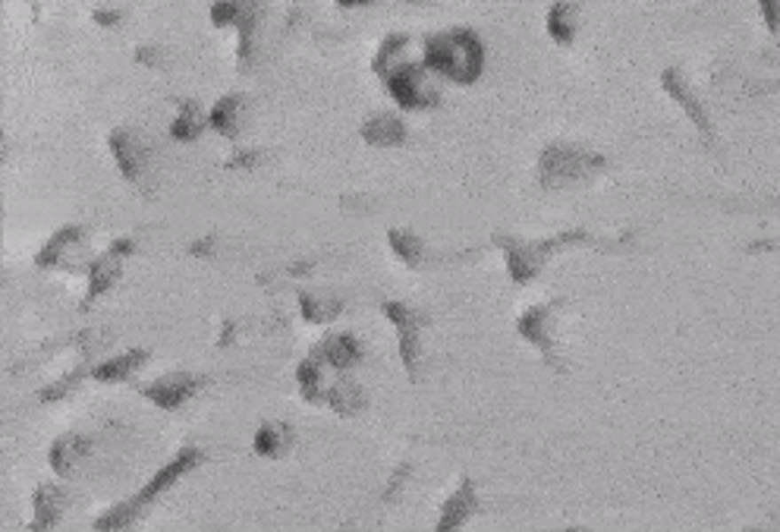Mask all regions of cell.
Here are the masks:
<instances>
[{
  "mask_svg": "<svg viewBox=\"0 0 780 532\" xmlns=\"http://www.w3.org/2000/svg\"><path fill=\"white\" fill-rule=\"evenodd\" d=\"M148 397H152L154 403H161V407H180L183 401H186L189 394H193V381L189 378H180L177 381V375H170V381H161V385L148 387L146 391Z\"/></svg>",
  "mask_w": 780,
  "mask_h": 532,
  "instance_id": "obj_6",
  "label": "cell"
},
{
  "mask_svg": "<svg viewBox=\"0 0 780 532\" xmlns=\"http://www.w3.org/2000/svg\"><path fill=\"white\" fill-rule=\"evenodd\" d=\"M256 450L264 457H277L280 454V441H277V425H264L256 438Z\"/></svg>",
  "mask_w": 780,
  "mask_h": 532,
  "instance_id": "obj_9",
  "label": "cell"
},
{
  "mask_svg": "<svg viewBox=\"0 0 780 532\" xmlns=\"http://www.w3.org/2000/svg\"><path fill=\"white\" fill-rule=\"evenodd\" d=\"M429 63L450 79H476L482 69V44L469 32H450L437 35L429 42Z\"/></svg>",
  "mask_w": 780,
  "mask_h": 532,
  "instance_id": "obj_1",
  "label": "cell"
},
{
  "mask_svg": "<svg viewBox=\"0 0 780 532\" xmlns=\"http://www.w3.org/2000/svg\"><path fill=\"white\" fill-rule=\"evenodd\" d=\"M554 312H557V306H535V309H529L523 318H519V334H523L529 344H535L541 353H545L548 360L557 366V340L551 337L554 334Z\"/></svg>",
  "mask_w": 780,
  "mask_h": 532,
  "instance_id": "obj_2",
  "label": "cell"
},
{
  "mask_svg": "<svg viewBox=\"0 0 780 532\" xmlns=\"http://www.w3.org/2000/svg\"><path fill=\"white\" fill-rule=\"evenodd\" d=\"M195 454H199V450H183V454L177 457V460H173L170 466H164V470H161L158 476H154L152 482H148V488L142 491V498H152V495H158V491H164V488H167V485H170V482H177V479H180L183 472L189 470V466H195V464H199V457H195Z\"/></svg>",
  "mask_w": 780,
  "mask_h": 532,
  "instance_id": "obj_5",
  "label": "cell"
},
{
  "mask_svg": "<svg viewBox=\"0 0 780 532\" xmlns=\"http://www.w3.org/2000/svg\"><path fill=\"white\" fill-rule=\"evenodd\" d=\"M476 513V485L466 479L460 488H456V495H450V501L444 504V517H441V529H450V526H463L466 520Z\"/></svg>",
  "mask_w": 780,
  "mask_h": 532,
  "instance_id": "obj_4",
  "label": "cell"
},
{
  "mask_svg": "<svg viewBox=\"0 0 780 532\" xmlns=\"http://www.w3.org/2000/svg\"><path fill=\"white\" fill-rule=\"evenodd\" d=\"M136 362H142V353H132V356H120V360L107 362V366L98 369V378L101 381H120L126 372L136 369Z\"/></svg>",
  "mask_w": 780,
  "mask_h": 532,
  "instance_id": "obj_8",
  "label": "cell"
},
{
  "mask_svg": "<svg viewBox=\"0 0 780 532\" xmlns=\"http://www.w3.org/2000/svg\"><path fill=\"white\" fill-rule=\"evenodd\" d=\"M390 315L400 322L403 334H415L419 331V325H425V315H419V312H413V309H403V306H390ZM415 356H419V344H415V337L403 340V360H406L413 369H415Z\"/></svg>",
  "mask_w": 780,
  "mask_h": 532,
  "instance_id": "obj_7",
  "label": "cell"
},
{
  "mask_svg": "<svg viewBox=\"0 0 780 532\" xmlns=\"http://www.w3.org/2000/svg\"><path fill=\"white\" fill-rule=\"evenodd\" d=\"M586 161H598L592 155L579 152V148H548L545 158H541V177L545 183H563V180H576V177H586Z\"/></svg>",
  "mask_w": 780,
  "mask_h": 532,
  "instance_id": "obj_3",
  "label": "cell"
},
{
  "mask_svg": "<svg viewBox=\"0 0 780 532\" xmlns=\"http://www.w3.org/2000/svg\"><path fill=\"white\" fill-rule=\"evenodd\" d=\"M563 10H566V4H560V7H554L551 10V35L554 38H557V42H570V35H573V26H570V22L563 20Z\"/></svg>",
  "mask_w": 780,
  "mask_h": 532,
  "instance_id": "obj_10",
  "label": "cell"
}]
</instances>
